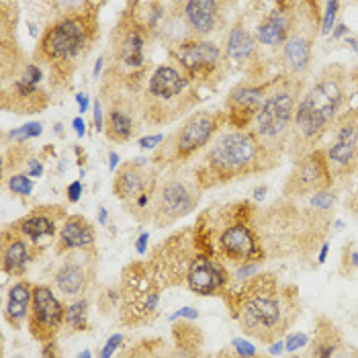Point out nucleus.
Returning a JSON list of instances; mask_svg holds the SVG:
<instances>
[{
    "instance_id": "72a5a7b5",
    "label": "nucleus",
    "mask_w": 358,
    "mask_h": 358,
    "mask_svg": "<svg viewBox=\"0 0 358 358\" xmlns=\"http://www.w3.org/2000/svg\"><path fill=\"white\" fill-rule=\"evenodd\" d=\"M8 189L13 194H19V196H29L33 193V182L27 174H13L8 178Z\"/></svg>"
},
{
    "instance_id": "8fccbe9b",
    "label": "nucleus",
    "mask_w": 358,
    "mask_h": 358,
    "mask_svg": "<svg viewBox=\"0 0 358 358\" xmlns=\"http://www.w3.org/2000/svg\"><path fill=\"white\" fill-rule=\"evenodd\" d=\"M328 252H330V244L326 242L324 246H322V250H320V258H317V262L322 264V262H326V256H328Z\"/></svg>"
},
{
    "instance_id": "5701e85b",
    "label": "nucleus",
    "mask_w": 358,
    "mask_h": 358,
    "mask_svg": "<svg viewBox=\"0 0 358 358\" xmlns=\"http://www.w3.org/2000/svg\"><path fill=\"white\" fill-rule=\"evenodd\" d=\"M62 220H66V209L57 205H50V207L33 209L23 220H19L8 227L29 240L35 248H41L45 240L54 238L57 231V223Z\"/></svg>"
},
{
    "instance_id": "13d9d810",
    "label": "nucleus",
    "mask_w": 358,
    "mask_h": 358,
    "mask_svg": "<svg viewBox=\"0 0 358 358\" xmlns=\"http://www.w3.org/2000/svg\"><path fill=\"white\" fill-rule=\"evenodd\" d=\"M352 264L355 268H358V252H352Z\"/></svg>"
},
{
    "instance_id": "c756f323",
    "label": "nucleus",
    "mask_w": 358,
    "mask_h": 358,
    "mask_svg": "<svg viewBox=\"0 0 358 358\" xmlns=\"http://www.w3.org/2000/svg\"><path fill=\"white\" fill-rule=\"evenodd\" d=\"M33 289L35 285H31L27 280H19L8 289L6 303H4V320L10 324V328L17 330L23 326L25 320H29L31 303H33Z\"/></svg>"
},
{
    "instance_id": "20e7f679",
    "label": "nucleus",
    "mask_w": 358,
    "mask_h": 358,
    "mask_svg": "<svg viewBox=\"0 0 358 358\" xmlns=\"http://www.w3.org/2000/svg\"><path fill=\"white\" fill-rule=\"evenodd\" d=\"M92 8L90 2H68V13L43 31L35 50V64H50L54 76L68 78L99 37V21Z\"/></svg>"
},
{
    "instance_id": "0eeeda50",
    "label": "nucleus",
    "mask_w": 358,
    "mask_h": 358,
    "mask_svg": "<svg viewBox=\"0 0 358 358\" xmlns=\"http://www.w3.org/2000/svg\"><path fill=\"white\" fill-rule=\"evenodd\" d=\"M196 103L193 80L178 64H162L148 76L141 94V119L148 125H166L182 117Z\"/></svg>"
},
{
    "instance_id": "f03ea898",
    "label": "nucleus",
    "mask_w": 358,
    "mask_h": 358,
    "mask_svg": "<svg viewBox=\"0 0 358 358\" xmlns=\"http://www.w3.org/2000/svg\"><path fill=\"white\" fill-rule=\"evenodd\" d=\"M330 221L331 211L315 207L309 199L282 196L262 213H254V229L266 256H293L324 246Z\"/></svg>"
},
{
    "instance_id": "2f4dec72",
    "label": "nucleus",
    "mask_w": 358,
    "mask_h": 358,
    "mask_svg": "<svg viewBox=\"0 0 358 358\" xmlns=\"http://www.w3.org/2000/svg\"><path fill=\"white\" fill-rule=\"evenodd\" d=\"M160 340H141L138 344L121 350L115 358H158Z\"/></svg>"
},
{
    "instance_id": "4468645a",
    "label": "nucleus",
    "mask_w": 358,
    "mask_h": 358,
    "mask_svg": "<svg viewBox=\"0 0 358 358\" xmlns=\"http://www.w3.org/2000/svg\"><path fill=\"white\" fill-rule=\"evenodd\" d=\"M196 254L199 248L194 240V229L189 227L170 236L166 242L160 244V248H156L150 268L154 271L162 287L180 285L182 280H187L189 266Z\"/></svg>"
},
{
    "instance_id": "603ef678",
    "label": "nucleus",
    "mask_w": 358,
    "mask_h": 358,
    "mask_svg": "<svg viewBox=\"0 0 358 358\" xmlns=\"http://www.w3.org/2000/svg\"><path fill=\"white\" fill-rule=\"evenodd\" d=\"M220 358H242V357H238V355H236V350H223Z\"/></svg>"
},
{
    "instance_id": "c03bdc74",
    "label": "nucleus",
    "mask_w": 358,
    "mask_h": 358,
    "mask_svg": "<svg viewBox=\"0 0 358 358\" xmlns=\"http://www.w3.org/2000/svg\"><path fill=\"white\" fill-rule=\"evenodd\" d=\"M27 172L31 174V178H39L41 174H43V166L39 160H35V158H31L27 162Z\"/></svg>"
},
{
    "instance_id": "a211bd4d",
    "label": "nucleus",
    "mask_w": 358,
    "mask_h": 358,
    "mask_svg": "<svg viewBox=\"0 0 358 358\" xmlns=\"http://www.w3.org/2000/svg\"><path fill=\"white\" fill-rule=\"evenodd\" d=\"M41 68L35 62H29L15 80L2 86V109L15 110L19 115L45 109L50 105V96L41 88Z\"/></svg>"
},
{
    "instance_id": "de8ad7c7",
    "label": "nucleus",
    "mask_w": 358,
    "mask_h": 358,
    "mask_svg": "<svg viewBox=\"0 0 358 358\" xmlns=\"http://www.w3.org/2000/svg\"><path fill=\"white\" fill-rule=\"evenodd\" d=\"M103 64H105V55H101L99 62H96V66H94V72H92V78H94V80L99 78V74H101V70H103Z\"/></svg>"
},
{
    "instance_id": "e2e57ef3",
    "label": "nucleus",
    "mask_w": 358,
    "mask_h": 358,
    "mask_svg": "<svg viewBox=\"0 0 358 358\" xmlns=\"http://www.w3.org/2000/svg\"><path fill=\"white\" fill-rule=\"evenodd\" d=\"M293 358H301V357H293Z\"/></svg>"
},
{
    "instance_id": "9d476101",
    "label": "nucleus",
    "mask_w": 358,
    "mask_h": 358,
    "mask_svg": "<svg viewBox=\"0 0 358 358\" xmlns=\"http://www.w3.org/2000/svg\"><path fill=\"white\" fill-rule=\"evenodd\" d=\"M223 121L227 123V117L223 119L220 113L211 110H196L187 117V121L180 125L168 139H164L166 145H162L154 158L152 164L162 166V168H180L182 162L193 158L196 152H201L211 139L221 131Z\"/></svg>"
},
{
    "instance_id": "412c9836",
    "label": "nucleus",
    "mask_w": 358,
    "mask_h": 358,
    "mask_svg": "<svg viewBox=\"0 0 358 358\" xmlns=\"http://www.w3.org/2000/svg\"><path fill=\"white\" fill-rule=\"evenodd\" d=\"M189 289L201 295V297H211L223 293L229 285V273L223 266V262L199 252L193 258L189 273H187Z\"/></svg>"
},
{
    "instance_id": "a878e982",
    "label": "nucleus",
    "mask_w": 358,
    "mask_h": 358,
    "mask_svg": "<svg viewBox=\"0 0 358 358\" xmlns=\"http://www.w3.org/2000/svg\"><path fill=\"white\" fill-rule=\"evenodd\" d=\"M221 2L215 0H189L182 2V19L194 39L211 35L220 25Z\"/></svg>"
},
{
    "instance_id": "423d86ee",
    "label": "nucleus",
    "mask_w": 358,
    "mask_h": 358,
    "mask_svg": "<svg viewBox=\"0 0 358 358\" xmlns=\"http://www.w3.org/2000/svg\"><path fill=\"white\" fill-rule=\"evenodd\" d=\"M303 90V78H297V76L282 74L273 80H266V96H264L262 109L252 125V131L258 139L271 168L278 166L280 156L289 148L295 110H297Z\"/></svg>"
},
{
    "instance_id": "dca6fc26",
    "label": "nucleus",
    "mask_w": 358,
    "mask_h": 358,
    "mask_svg": "<svg viewBox=\"0 0 358 358\" xmlns=\"http://www.w3.org/2000/svg\"><path fill=\"white\" fill-rule=\"evenodd\" d=\"M331 134V143L324 150L331 176L334 180L348 178L358 170V105L338 117Z\"/></svg>"
},
{
    "instance_id": "b1692460",
    "label": "nucleus",
    "mask_w": 358,
    "mask_h": 358,
    "mask_svg": "<svg viewBox=\"0 0 358 358\" xmlns=\"http://www.w3.org/2000/svg\"><path fill=\"white\" fill-rule=\"evenodd\" d=\"M92 250L70 252L66 262L55 273V289L64 297H80V295H84L88 291V287L92 282V276H94V266H92V260H84V258Z\"/></svg>"
},
{
    "instance_id": "f704fd0d",
    "label": "nucleus",
    "mask_w": 358,
    "mask_h": 358,
    "mask_svg": "<svg viewBox=\"0 0 358 358\" xmlns=\"http://www.w3.org/2000/svg\"><path fill=\"white\" fill-rule=\"evenodd\" d=\"M324 13H322V33L324 35H328L334 27V21H336V15H338V10H340V2H336V0H330V2H326L324 4Z\"/></svg>"
},
{
    "instance_id": "864d4df0",
    "label": "nucleus",
    "mask_w": 358,
    "mask_h": 358,
    "mask_svg": "<svg viewBox=\"0 0 358 358\" xmlns=\"http://www.w3.org/2000/svg\"><path fill=\"white\" fill-rule=\"evenodd\" d=\"M280 350H282V344H280V342H276V344L271 346V355H278Z\"/></svg>"
},
{
    "instance_id": "7ed1b4c3",
    "label": "nucleus",
    "mask_w": 358,
    "mask_h": 358,
    "mask_svg": "<svg viewBox=\"0 0 358 358\" xmlns=\"http://www.w3.org/2000/svg\"><path fill=\"white\" fill-rule=\"evenodd\" d=\"M348 101V72L342 64L331 62L307 86L299 99L293 121V134L287 152L293 162L320 150V143L330 134L344 113Z\"/></svg>"
},
{
    "instance_id": "58836bf2",
    "label": "nucleus",
    "mask_w": 358,
    "mask_h": 358,
    "mask_svg": "<svg viewBox=\"0 0 358 358\" xmlns=\"http://www.w3.org/2000/svg\"><path fill=\"white\" fill-rule=\"evenodd\" d=\"M164 143V136L162 134H156V136H145V138H139L138 145L141 150H154L156 145Z\"/></svg>"
},
{
    "instance_id": "bb28decb",
    "label": "nucleus",
    "mask_w": 358,
    "mask_h": 358,
    "mask_svg": "<svg viewBox=\"0 0 358 358\" xmlns=\"http://www.w3.org/2000/svg\"><path fill=\"white\" fill-rule=\"evenodd\" d=\"M33 244L6 227L2 231V271L6 275H23L27 264L33 260Z\"/></svg>"
},
{
    "instance_id": "1a4fd4ad",
    "label": "nucleus",
    "mask_w": 358,
    "mask_h": 358,
    "mask_svg": "<svg viewBox=\"0 0 358 358\" xmlns=\"http://www.w3.org/2000/svg\"><path fill=\"white\" fill-rule=\"evenodd\" d=\"M162 285L150 264H131L125 268L119 289V320L125 328L150 324L160 307Z\"/></svg>"
},
{
    "instance_id": "4c0bfd02",
    "label": "nucleus",
    "mask_w": 358,
    "mask_h": 358,
    "mask_svg": "<svg viewBox=\"0 0 358 358\" xmlns=\"http://www.w3.org/2000/svg\"><path fill=\"white\" fill-rule=\"evenodd\" d=\"M307 342H309V336H307V334L295 331L293 336H289V342L285 344V348H287L289 352H295V350H299V348L307 346Z\"/></svg>"
},
{
    "instance_id": "9b49d317",
    "label": "nucleus",
    "mask_w": 358,
    "mask_h": 358,
    "mask_svg": "<svg viewBox=\"0 0 358 358\" xmlns=\"http://www.w3.org/2000/svg\"><path fill=\"white\" fill-rule=\"evenodd\" d=\"M203 193V187L196 178V172L187 168H172L170 176L158 182L154 205L150 211V221L158 227H168L189 215L196 207Z\"/></svg>"
},
{
    "instance_id": "cd10ccee",
    "label": "nucleus",
    "mask_w": 358,
    "mask_h": 358,
    "mask_svg": "<svg viewBox=\"0 0 358 358\" xmlns=\"http://www.w3.org/2000/svg\"><path fill=\"white\" fill-rule=\"evenodd\" d=\"M96 242V234L92 225L83 215H68L59 227V246L57 250L64 254L92 250Z\"/></svg>"
},
{
    "instance_id": "4be33fe9",
    "label": "nucleus",
    "mask_w": 358,
    "mask_h": 358,
    "mask_svg": "<svg viewBox=\"0 0 358 358\" xmlns=\"http://www.w3.org/2000/svg\"><path fill=\"white\" fill-rule=\"evenodd\" d=\"M134 94L127 92H115L109 90V96H105V103H109L107 110V123H105V134L115 143H125L136 136L138 123H136V101L131 99Z\"/></svg>"
},
{
    "instance_id": "f8f14e48",
    "label": "nucleus",
    "mask_w": 358,
    "mask_h": 358,
    "mask_svg": "<svg viewBox=\"0 0 358 358\" xmlns=\"http://www.w3.org/2000/svg\"><path fill=\"white\" fill-rule=\"evenodd\" d=\"M320 2H297L295 23L289 39L280 48V64L289 76L301 78L309 70L313 45L322 33V13Z\"/></svg>"
},
{
    "instance_id": "0e129e2a",
    "label": "nucleus",
    "mask_w": 358,
    "mask_h": 358,
    "mask_svg": "<svg viewBox=\"0 0 358 358\" xmlns=\"http://www.w3.org/2000/svg\"><path fill=\"white\" fill-rule=\"evenodd\" d=\"M301 358H309V357H301Z\"/></svg>"
},
{
    "instance_id": "7c9ffc66",
    "label": "nucleus",
    "mask_w": 358,
    "mask_h": 358,
    "mask_svg": "<svg viewBox=\"0 0 358 358\" xmlns=\"http://www.w3.org/2000/svg\"><path fill=\"white\" fill-rule=\"evenodd\" d=\"M66 326L74 331L88 330V303L86 299H78L66 307Z\"/></svg>"
},
{
    "instance_id": "393cba45",
    "label": "nucleus",
    "mask_w": 358,
    "mask_h": 358,
    "mask_svg": "<svg viewBox=\"0 0 358 358\" xmlns=\"http://www.w3.org/2000/svg\"><path fill=\"white\" fill-rule=\"evenodd\" d=\"M297 2H276L256 27V41L264 48H282L295 23Z\"/></svg>"
},
{
    "instance_id": "09e8293b",
    "label": "nucleus",
    "mask_w": 358,
    "mask_h": 358,
    "mask_svg": "<svg viewBox=\"0 0 358 358\" xmlns=\"http://www.w3.org/2000/svg\"><path fill=\"white\" fill-rule=\"evenodd\" d=\"M76 103H78V107H80V113H84L86 107H88V96H86V94H78V96H76Z\"/></svg>"
},
{
    "instance_id": "3c124183",
    "label": "nucleus",
    "mask_w": 358,
    "mask_h": 358,
    "mask_svg": "<svg viewBox=\"0 0 358 358\" xmlns=\"http://www.w3.org/2000/svg\"><path fill=\"white\" fill-rule=\"evenodd\" d=\"M117 164H119V156H117L115 152H110V154H109V168L113 170V168H117Z\"/></svg>"
},
{
    "instance_id": "4d7b16f0",
    "label": "nucleus",
    "mask_w": 358,
    "mask_h": 358,
    "mask_svg": "<svg viewBox=\"0 0 358 358\" xmlns=\"http://www.w3.org/2000/svg\"><path fill=\"white\" fill-rule=\"evenodd\" d=\"M348 31V27L346 25H338V33H336V37H340V35H344Z\"/></svg>"
},
{
    "instance_id": "052dcab7",
    "label": "nucleus",
    "mask_w": 358,
    "mask_h": 358,
    "mask_svg": "<svg viewBox=\"0 0 358 358\" xmlns=\"http://www.w3.org/2000/svg\"><path fill=\"white\" fill-rule=\"evenodd\" d=\"M78 358H90V350H83V352L78 355Z\"/></svg>"
},
{
    "instance_id": "2eb2a0df",
    "label": "nucleus",
    "mask_w": 358,
    "mask_h": 358,
    "mask_svg": "<svg viewBox=\"0 0 358 358\" xmlns=\"http://www.w3.org/2000/svg\"><path fill=\"white\" fill-rule=\"evenodd\" d=\"M172 57L194 86H213L223 78V54L211 41L187 39L174 45Z\"/></svg>"
},
{
    "instance_id": "79ce46f5",
    "label": "nucleus",
    "mask_w": 358,
    "mask_h": 358,
    "mask_svg": "<svg viewBox=\"0 0 358 358\" xmlns=\"http://www.w3.org/2000/svg\"><path fill=\"white\" fill-rule=\"evenodd\" d=\"M105 119H103V101H96L94 103V127L96 131H105Z\"/></svg>"
},
{
    "instance_id": "c85d7f7f",
    "label": "nucleus",
    "mask_w": 358,
    "mask_h": 358,
    "mask_svg": "<svg viewBox=\"0 0 358 358\" xmlns=\"http://www.w3.org/2000/svg\"><path fill=\"white\" fill-rule=\"evenodd\" d=\"M256 55H258L256 35L246 27L244 19H238L227 33L225 59H229L234 64H248Z\"/></svg>"
},
{
    "instance_id": "bf43d9fd",
    "label": "nucleus",
    "mask_w": 358,
    "mask_h": 358,
    "mask_svg": "<svg viewBox=\"0 0 358 358\" xmlns=\"http://www.w3.org/2000/svg\"><path fill=\"white\" fill-rule=\"evenodd\" d=\"M107 221V209H101V223Z\"/></svg>"
},
{
    "instance_id": "a18cd8bd",
    "label": "nucleus",
    "mask_w": 358,
    "mask_h": 358,
    "mask_svg": "<svg viewBox=\"0 0 358 358\" xmlns=\"http://www.w3.org/2000/svg\"><path fill=\"white\" fill-rule=\"evenodd\" d=\"M72 125H74V131H76V136H80V138H84V136H86V123H84L83 117H76V119L72 121Z\"/></svg>"
},
{
    "instance_id": "e433bc0d",
    "label": "nucleus",
    "mask_w": 358,
    "mask_h": 358,
    "mask_svg": "<svg viewBox=\"0 0 358 358\" xmlns=\"http://www.w3.org/2000/svg\"><path fill=\"white\" fill-rule=\"evenodd\" d=\"M231 346H234V350H236V355L242 358H256V348L246 342V340H242V338H236L234 342H231Z\"/></svg>"
},
{
    "instance_id": "ddd939ff",
    "label": "nucleus",
    "mask_w": 358,
    "mask_h": 358,
    "mask_svg": "<svg viewBox=\"0 0 358 358\" xmlns=\"http://www.w3.org/2000/svg\"><path fill=\"white\" fill-rule=\"evenodd\" d=\"M152 160L136 158L125 162L117 170L113 180V193L119 201L127 205V209L138 215V211H152L154 196L158 191V174L150 164Z\"/></svg>"
},
{
    "instance_id": "ea45409f",
    "label": "nucleus",
    "mask_w": 358,
    "mask_h": 358,
    "mask_svg": "<svg viewBox=\"0 0 358 358\" xmlns=\"http://www.w3.org/2000/svg\"><path fill=\"white\" fill-rule=\"evenodd\" d=\"M331 358H358V348L355 346H348V344H340L338 346V350L331 355Z\"/></svg>"
},
{
    "instance_id": "aec40b11",
    "label": "nucleus",
    "mask_w": 358,
    "mask_h": 358,
    "mask_svg": "<svg viewBox=\"0 0 358 358\" xmlns=\"http://www.w3.org/2000/svg\"><path fill=\"white\" fill-rule=\"evenodd\" d=\"M264 96H266V83H240L238 86H234L225 101L227 125L236 129H252L258 113L262 109Z\"/></svg>"
},
{
    "instance_id": "f3484780",
    "label": "nucleus",
    "mask_w": 358,
    "mask_h": 358,
    "mask_svg": "<svg viewBox=\"0 0 358 358\" xmlns=\"http://www.w3.org/2000/svg\"><path fill=\"white\" fill-rule=\"evenodd\" d=\"M334 176L328 166L326 152L320 148L305 158L297 160L285 187H282V196L287 199H309L313 194L330 191L334 185Z\"/></svg>"
},
{
    "instance_id": "6e6552de",
    "label": "nucleus",
    "mask_w": 358,
    "mask_h": 358,
    "mask_svg": "<svg viewBox=\"0 0 358 358\" xmlns=\"http://www.w3.org/2000/svg\"><path fill=\"white\" fill-rule=\"evenodd\" d=\"M207 256L220 262H234V264H260L266 258L264 248L258 240L254 229V209L248 203L229 205V221L223 225L217 236V242L205 252Z\"/></svg>"
},
{
    "instance_id": "6ab92c4d",
    "label": "nucleus",
    "mask_w": 358,
    "mask_h": 358,
    "mask_svg": "<svg viewBox=\"0 0 358 358\" xmlns=\"http://www.w3.org/2000/svg\"><path fill=\"white\" fill-rule=\"evenodd\" d=\"M29 334L37 342H54L57 331L66 322V309L57 301L54 291L45 285H35L33 289V303L29 313Z\"/></svg>"
},
{
    "instance_id": "f257e3e1",
    "label": "nucleus",
    "mask_w": 358,
    "mask_h": 358,
    "mask_svg": "<svg viewBox=\"0 0 358 358\" xmlns=\"http://www.w3.org/2000/svg\"><path fill=\"white\" fill-rule=\"evenodd\" d=\"M229 299L242 331L262 344H275L301 313L297 287L271 273L248 278L238 291L229 293Z\"/></svg>"
},
{
    "instance_id": "c9c22d12",
    "label": "nucleus",
    "mask_w": 358,
    "mask_h": 358,
    "mask_svg": "<svg viewBox=\"0 0 358 358\" xmlns=\"http://www.w3.org/2000/svg\"><path fill=\"white\" fill-rule=\"evenodd\" d=\"M123 340H125V336H123V334H115V336H110L109 340H107V344L103 346L101 357L99 358H113V355L117 352V348L123 344Z\"/></svg>"
},
{
    "instance_id": "49530a36",
    "label": "nucleus",
    "mask_w": 358,
    "mask_h": 358,
    "mask_svg": "<svg viewBox=\"0 0 358 358\" xmlns=\"http://www.w3.org/2000/svg\"><path fill=\"white\" fill-rule=\"evenodd\" d=\"M148 240H150V236L148 234H141L138 240V254L139 256H143L145 254V248H148Z\"/></svg>"
},
{
    "instance_id": "6e6d98bb",
    "label": "nucleus",
    "mask_w": 358,
    "mask_h": 358,
    "mask_svg": "<svg viewBox=\"0 0 358 358\" xmlns=\"http://www.w3.org/2000/svg\"><path fill=\"white\" fill-rule=\"evenodd\" d=\"M264 193H266V187H262V189H256V194H254V196H256V199H262V196H264Z\"/></svg>"
},
{
    "instance_id": "39448f33",
    "label": "nucleus",
    "mask_w": 358,
    "mask_h": 358,
    "mask_svg": "<svg viewBox=\"0 0 358 358\" xmlns=\"http://www.w3.org/2000/svg\"><path fill=\"white\" fill-rule=\"evenodd\" d=\"M266 170H271V164L266 162L254 131L236 127L221 129L205 152L201 164L194 166L203 191Z\"/></svg>"
},
{
    "instance_id": "5fc2aeb1",
    "label": "nucleus",
    "mask_w": 358,
    "mask_h": 358,
    "mask_svg": "<svg viewBox=\"0 0 358 358\" xmlns=\"http://www.w3.org/2000/svg\"><path fill=\"white\" fill-rule=\"evenodd\" d=\"M164 358H191V357H187V355H182V352H178V350H176L174 355H166Z\"/></svg>"
},
{
    "instance_id": "680f3d73",
    "label": "nucleus",
    "mask_w": 358,
    "mask_h": 358,
    "mask_svg": "<svg viewBox=\"0 0 358 358\" xmlns=\"http://www.w3.org/2000/svg\"><path fill=\"white\" fill-rule=\"evenodd\" d=\"M13 358H25L23 355H17V357H13Z\"/></svg>"
},
{
    "instance_id": "473e14b6",
    "label": "nucleus",
    "mask_w": 358,
    "mask_h": 358,
    "mask_svg": "<svg viewBox=\"0 0 358 358\" xmlns=\"http://www.w3.org/2000/svg\"><path fill=\"white\" fill-rule=\"evenodd\" d=\"M41 134H43V125H41L39 121H33V123H25V125L13 129V131L8 134V139H13V141H17V143H25L29 139L39 138Z\"/></svg>"
},
{
    "instance_id": "37998d69",
    "label": "nucleus",
    "mask_w": 358,
    "mask_h": 358,
    "mask_svg": "<svg viewBox=\"0 0 358 358\" xmlns=\"http://www.w3.org/2000/svg\"><path fill=\"white\" fill-rule=\"evenodd\" d=\"M180 317H187V320H196L199 317V311L196 309H193V307H182V309H178L176 313H172V322L174 320H180Z\"/></svg>"
},
{
    "instance_id": "a19ab883",
    "label": "nucleus",
    "mask_w": 358,
    "mask_h": 358,
    "mask_svg": "<svg viewBox=\"0 0 358 358\" xmlns=\"http://www.w3.org/2000/svg\"><path fill=\"white\" fill-rule=\"evenodd\" d=\"M84 193V187L80 180H74L70 187H68V201L70 203H78L80 201V196H83Z\"/></svg>"
}]
</instances>
